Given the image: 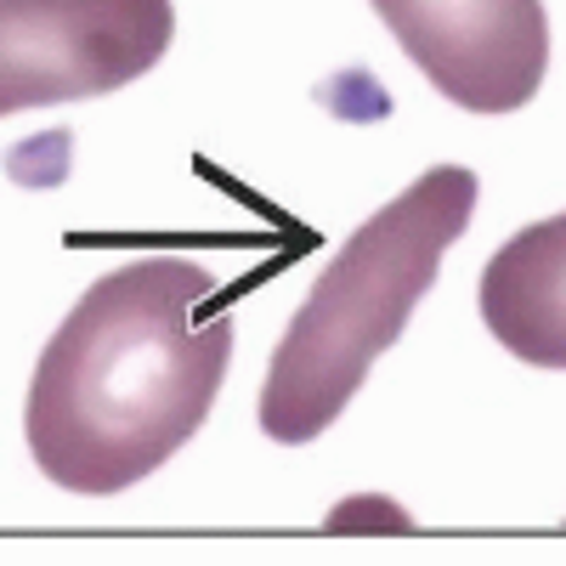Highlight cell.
<instances>
[{
  "label": "cell",
  "instance_id": "3957f363",
  "mask_svg": "<svg viewBox=\"0 0 566 566\" xmlns=\"http://www.w3.org/2000/svg\"><path fill=\"white\" fill-rule=\"evenodd\" d=\"M176 40L170 0H0V119L142 80Z\"/></svg>",
  "mask_w": 566,
  "mask_h": 566
},
{
  "label": "cell",
  "instance_id": "6da1fadb",
  "mask_svg": "<svg viewBox=\"0 0 566 566\" xmlns=\"http://www.w3.org/2000/svg\"><path fill=\"white\" fill-rule=\"evenodd\" d=\"M216 277L181 255H142L97 277L40 352L23 431L45 482L108 499L154 476L210 419L232 323L199 317Z\"/></svg>",
  "mask_w": 566,
  "mask_h": 566
},
{
  "label": "cell",
  "instance_id": "277c9868",
  "mask_svg": "<svg viewBox=\"0 0 566 566\" xmlns=\"http://www.w3.org/2000/svg\"><path fill=\"white\" fill-rule=\"evenodd\" d=\"M397 45L464 114H515L549 69L544 0H374Z\"/></svg>",
  "mask_w": 566,
  "mask_h": 566
},
{
  "label": "cell",
  "instance_id": "5b68a950",
  "mask_svg": "<svg viewBox=\"0 0 566 566\" xmlns=\"http://www.w3.org/2000/svg\"><path fill=\"white\" fill-rule=\"evenodd\" d=\"M482 323L533 368H566V210L522 227L482 272Z\"/></svg>",
  "mask_w": 566,
  "mask_h": 566
},
{
  "label": "cell",
  "instance_id": "7a4b0ae2",
  "mask_svg": "<svg viewBox=\"0 0 566 566\" xmlns=\"http://www.w3.org/2000/svg\"><path fill=\"white\" fill-rule=\"evenodd\" d=\"M476 193V170L437 165L346 239L272 352L261 386V431L272 442L301 448L346 413L374 357L402 340L442 255L464 239Z\"/></svg>",
  "mask_w": 566,
  "mask_h": 566
}]
</instances>
